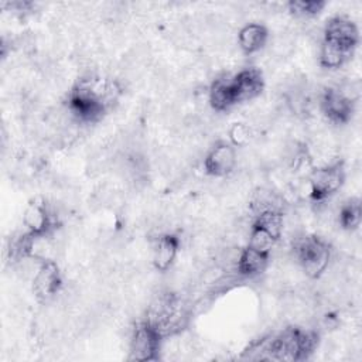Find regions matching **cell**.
Returning <instances> with one entry per match:
<instances>
[{"mask_svg": "<svg viewBox=\"0 0 362 362\" xmlns=\"http://www.w3.org/2000/svg\"><path fill=\"white\" fill-rule=\"evenodd\" d=\"M291 249L303 272L310 279H320L331 263L332 250L322 238L297 233L291 238Z\"/></svg>", "mask_w": 362, "mask_h": 362, "instance_id": "1", "label": "cell"}, {"mask_svg": "<svg viewBox=\"0 0 362 362\" xmlns=\"http://www.w3.org/2000/svg\"><path fill=\"white\" fill-rule=\"evenodd\" d=\"M345 180L344 163L337 161L320 168H314L308 177L310 197L314 202L329 199L339 191Z\"/></svg>", "mask_w": 362, "mask_h": 362, "instance_id": "2", "label": "cell"}, {"mask_svg": "<svg viewBox=\"0 0 362 362\" xmlns=\"http://www.w3.org/2000/svg\"><path fill=\"white\" fill-rule=\"evenodd\" d=\"M163 335L147 321L134 325L130 335V359L133 361H156L161 348Z\"/></svg>", "mask_w": 362, "mask_h": 362, "instance_id": "3", "label": "cell"}, {"mask_svg": "<svg viewBox=\"0 0 362 362\" xmlns=\"http://www.w3.org/2000/svg\"><path fill=\"white\" fill-rule=\"evenodd\" d=\"M23 223L31 235H51L61 226L44 198H34L27 204L23 212Z\"/></svg>", "mask_w": 362, "mask_h": 362, "instance_id": "4", "label": "cell"}, {"mask_svg": "<svg viewBox=\"0 0 362 362\" xmlns=\"http://www.w3.org/2000/svg\"><path fill=\"white\" fill-rule=\"evenodd\" d=\"M62 288V276L57 260L44 259L41 260L34 277H33V291L41 303H48L54 300Z\"/></svg>", "mask_w": 362, "mask_h": 362, "instance_id": "5", "label": "cell"}, {"mask_svg": "<svg viewBox=\"0 0 362 362\" xmlns=\"http://www.w3.org/2000/svg\"><path fill=\"white\" fill-rule=\"evenodd\" d=\"M238 165V153L228 141H216L204 157L205 173L215 178L230 175Z\"/></svg>", "mask_w": 362, "mask_h": 362, "instance_id": "6", "label": "cell"}, {"mask_svg": "<svg viewBox=\"0 0 362 362\" xmlns=\"http://www.w3.org/2000/svg\"><path fill=\"white\" fill-rule=\"evenodd\" d=\"M354 106L355 102L334 86H328L320 93V107L325 117L334 124L348 123L352 117Z\"/></svg>", "mask_w": 362, "mask_h": 362, "instance_id": "7", "label": "cell"}, {"mask_svg": "<svg viewBox=\"0 0 362 362\" xmlns=\"http://www.w3.org/2000/svg\"><path fill=\"white\" fill-rule=\"evenodd\" d=\"M263 86V75L257 68L242 69L232 78V92L235 103L255 99L262 93Z\"/></svg>", "mask_w": 362, "mask_h": 362, "instance_id": "8", "label": "cell"}, {"mask_svg": "<svg viewBox=\"0 0 362 362\" xmlns=\"http://www.w3.org/2000/svg\"><path fill=\"white\" fill-rule=\"evenodd\" d=\"M180 245H181L180 236L175 233L165 232L156 236L153 243V250H151L153 252L151 260H153L154 269L158 272H167L173 266L177 257Z\"/></svg>", "mask_w": 362, "mask_h": 362, "instance_id": "9", "label": "cell"}, {"mask_svg": "<svg viewBox=\"0 0 362 362\" xmlns=\"http://www.w3.org/2000/svg\"><path fill=\"white\" fill-rule=\"evenodd\" d=\"M324 38L338 42L339 45L355 49L359 42V33L354 21L346 17H332L324 28Z\"/></svg>", "mask_w": 362, "mask_h": 362, "instance_id": "10", "label": "cell"}, {"mask_svg": "<svg viewBox=\"0 0 362 362\" xmlns=\"http://www.w3.org/2000/svg\"><path fill=\"white\" fill-rule=\"evenodd\" d=\"M208 102L214 112H226L230 106L236 105L232 92V78L221 75L215 78L208 89Z\"/></svg>", "mask_w": 362, "mask_h": 362, "instance_id": "11", "label": "cell"}, {"mask_svg": "<svg viewBox=\"0 0 362 362\" xmlns=\"http://www.w3.org/2000/svg\"><path fill=\"white\" fill-rule=\"evenodd\" d=\"M267 40L269 31L260 23H247L238 31V45L247 55L260 51L267 44Z\"/></svg>", "mask_w": 362, "mask_h": 362, "instance_id": "12", "label": "cell"}, {"mask_svg": "<svg viewBox=\"0 0 362 362\" xmlns=\"http://www.w3.org/2000/svg\"><path fill=\"white\" fill-rule=\"evenodd\" d=\"M269 260H270V255L262 253L259 250H255L246 246L240 252L236 270L243 279L253 280L260 277V274L266 270Z\"/></svg>", "mask_w": 362, "mask_h": 362, "instance_id": "13", "label": "cell"}, {"mask_svg": "<svg viewBox=\"0 0 362 362\" xmlns=\"http://www.w3.org/2000/svg\"><path fill=\"white\" fill-rule=\"evenodd\" d=\"M352 54L354 49L345 48L338 42L322 38L320 47V64L322 68L337 69L341 68L352 57Z\"/></svg>", "mask_w": 362, "mask_h": 362, "instance_id": "14", "label": "cell"}, {"mask_svg": "<svg viewBox=\"0 0 362 362\" xmlns=\"http://www.w3.org/2000/svg\"><path fill=\"white\" fill-rule=\"evenodd\" d=\"M338 223L345 230H355L361 223V201L358 198H351L339 206Z\"/></svg>", "mask_w": 362, "mask_h": 362, "instance_id": "15", "label": "cell"}, {"mask_svg": "<svg viewBox=\"0 0 362 362\" xmlns=\"http://www.w3.org/2000/svg\"><path fill=\"white\" fill-rule=\"evenodd\" d=\"M277 242L279 240L272 233H269L266 229L252 223L250 230H249V239H247L249 247L259 250L262 253L270 255L273 247L277 245Z\"/></svg>", "mask_w": 362, "mask_h": 362, "instance_id": "16", "label": "cell"}, {"mask_svg": "<svg viewBox=\"0 0 362 362\" xmlns=\"http://www.w3.org/2000/svg\"><path fill=\"white\" fill-rule=\"evenodd\" d=\"M325 7V1L320 0H294L287 3L288 11L298 18H310L317 16Z\"/></svg>", "mask_w": 362, "mask_h": 362, "instance_id": "17", "label": "cell"}, {"mask_svg": "<svg viewBox=\"0 0 362 362\" xmlns=\"http://www.w3.org/2000/svg\"><path fill=\"white\" fill-rule=\"evenodd\" d=\"M229 140L233 147H246L253 140L255 133L250 124L236 122L229 127Z\"/></svg>", "mask_w": 362, "mask_h": 362, "instance_id": "18", "label": "cell"}]
</instances>
